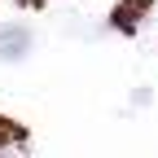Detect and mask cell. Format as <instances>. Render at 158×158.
Listing matches in <instances>:
<instances>
[{
  "instance_id": "obj_1",
  "label": "cell",
  "mask_w": 158,
  "mask_h": 158,
  "mask_svg": "<svg viewBox=\"0 0 158 158\" xmlns=\"http://www.w3.org/2000/svg\"><path fill=\"white\" fill-rule=\"evenodd\" d=\"M27 53H31V31L22 22L0 27V62H22Z\"/></svg>"
},
{
  "instance_id": "obj_2",
  "label": "cell",
  "mask_w": 158,
  "mask_h": 158,
  "mask_svg": "<svg viewBox=\"0 0 158 158\" xmlns=\"http://www.w3.org/2000/svg\"><path fill=\"white\" fill-rule=\"evenodd\" d=\"M149 9H154V0H118L110 22H114L118 31H136V27H141V18H145Z\"/></svg>"
},
{
  "instance_id": "obj_3",
  "label": "cell",
  "mask_w": 158,
  "mask_h": 158,
  "mask_svg": "<svg viewBox=\"0 0 158 158\" xmlns=\"http://www.w3.org/2000/svg\"><path fill=\"white\" fill-rule=\"evenodd\" d=\"M13 145H27V127L13 118H0V149H13Z\"/></svg>"
}]
</instances>
